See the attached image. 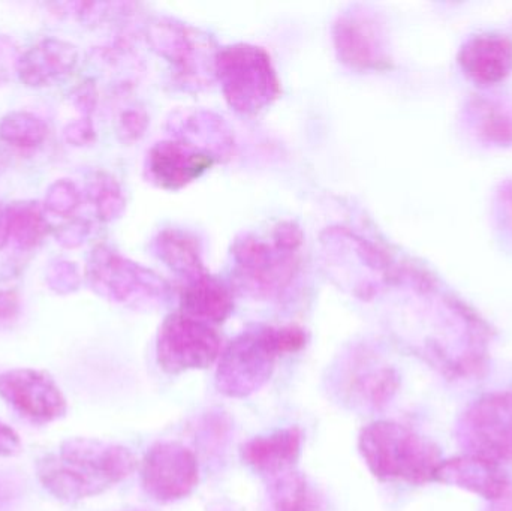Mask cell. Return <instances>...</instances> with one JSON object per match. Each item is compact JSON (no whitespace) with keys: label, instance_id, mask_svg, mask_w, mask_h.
Here are the masks:
<instances>
[{"label":"cell","instance_id":"obj_18","mask_svg":"<svg viewBox=\"0 0 512 511\" xmlns=\"http://www.w3.org/2000/svg\"><path fill=\"white\" fill-rule=\"evenodd\" d=\"M20 315V299L14 291H0V330L11 327Z\"/></svg>","mask_w":512,"mask_h":511},{"label":"cell","instance_id":"obj_8","mask_svg":"<svg viewBox=\"0 0 512 511\" xmlns=\"http://www.w3.org/2000/svg\"><path fill=\"white\" fill-rule=\"evenodd\" d=\"M399 389V372L378 357H352L336 372L337 393L352 408L381 410L393 401Z\"/></svg>","mask_w":512,"mask_h":511},{"label":"cell","instance_id":"obj_23","mask_svg":"<svg viewBox=\"0 0 512 511\" xmlns=\"http://www.w3.org/2000/svg\"><path fill=\"white\" fill-rule=\"evenodd\" d=\"M125 511H146V510H141V509H131V510H125Z\"/></svg>","mask_w":512,"mask_h":511},{"label":"cell","instance_id":"obj_17","mask_svg":"<svg viewBox=\"0 0 512 511\" xmlns=\"http://www.w3.org/2000/svg\"><path fill=\"white\" fill-rule=\"evenodd\" d=\"M78 201H80V197H78L75 186L66 180H59L48 189L47 195H45V209L54 215L65 218L77 209Z\"/></svg>","mask_w":512,"mask_h":511},{"label":"cell","instance_id":"obj_5","mask_svg":"<svg viewBox=\"0 0 512 511\" xmlns=\"http://www.w3.org/2000/svg\"><path fill=\"white\" fill-rule=\"evenodd\" d=\"M221 348V336L210 324L177 314L161 327L156 353L162 371L179 375L210 368L221 357Z\"/></svg>","mask_w":512,"mask_h":511},{"label":"cell","instance_id":"obj_7","mask_svg":"<svg viewBox=\"0 0 512 511\" xmlns=\"http://www.w3.org/2000/svg\"><path fill=\"white\" fill-rule=\"evenodd\" d=\"M0 398L33 423L63 419L68 402L59 384L47 372L20 368L0 374Z\"/></svg>","mask_w":512,"mask_h":511},{"label":"cell","instance_id":"obj_16","mask_svg":"<svg viewBox=\"0 0 512 511\" xmlns=\"http://www.w3.org/2000/svg\"><path fill=\"white\" fill-rule=\"evenodd\" d=\"M5 212L8 216L9 236L14 237L20 248H35L47 233V222L35 204H14Z\"/></svg>","mask_w":512,"mask_h":511},{"label":"cell","instance_id":"obj_20","mask_svg":"<svg viewBox=\"0 0 512 511\" xmlns=\"http://www.w3.org/2000/svg\"><path fill=\"white\" fill-rule=\"evenodd\" d=\"M498 203L501 207L502 218L512 228V180L502 186L498 192Z\"/></svg>","mask_w":512,"mask_h":511},{"label":"cell","instance_id":"obj_10","mask_svg":"<svg viewBox=\"0 0 512 511\" xmlns=\"http://www.w3.org/2000/svg\"><path fill=\"white\" fill-rule=\"evenodd\" d=\"M459 65L474 83L492 86L512 71V38L502 33H481L463 44Z\"/></svg>","mask_w":512,"mask_h":511},{"label":"cell","instance_id":"obj_1","mask_svg":"<svg viewBox=\"0 0 512 511\" xmlns=\"http://www.w3.org/2000/svg\"><path fill=\"white\" fill-rule=\"evenodd\" d=\"M137 467L134 453L120 444L69 438L36 462V477L51 497L74 504L110 491Z\"/></svg>","mask_w":512,"mask_h":511},{"label":"cell","instance_id":"obj_19","mask_svg":"<svg viewBox=\"0 0 512 511\" xmlns=\"http://www.w3.org/2000/svg\"><path fill=\"white\" fill-rule=\"evenodd\" d=\"M21 452V440L17 432L0 420V458H11Z\"/></svg>","mask_w":512,"mask_h":511},{"label":"cell","instance_id":"obj_6","mask_svg":"<svg viewBox=\"0 0 512 511\" xmlns=\"http://www.w3.org/2000/svg\"><path fill=\"white\" fill-rule=\"evenodd\" d=\"M141 486L156 503L170 504L188 498L200 483L197 455L185 444H153L140 465Z\"/></svg>","mask_w":512,"mask_h":511},{"label":"cell","instance_id":"obj_15","mask_svg":"<svg viewBox=\"0 0 512 511\" xmlns=\"http://www.w3.org/2000/svg\"><path fill=\"white\" fill-rule=\"evenodd\" d=\"M48 126L41 117L27 111H15L0 122V140L21 149H32L44 143Z\"/></svg>","mask_w":512,"mask_h":511},{"label":"cell","instance_id":"obj_21","mask_svg":"<svg viewBox=\"0 0 512 511\" xmlns=\"http://www.w3.org/2000/svg\"><path fill=\"white\" fill-rule=\"evenodd\" d=\"M9 239H11V236H9L8 216L3 210V212H0V249L8 243Z\"/></svg>","mask_w":512,"mask_h":511},{"label":"cell","instance_id":"obj_2","mask_svg":"<svg viewBox=\"0 0 512 511\" xmlns=\"http://www.w3.org/2000/svg\"><path fill=\"white\" fill-rule=\"evenodd\" d=\"M358 452L376 479L412 486L435 482L444 461L438 444L393 420H376L361 429Z\"/></svg>","mask_w":512,"mask_h":511},{"label":"cell","instance_id":"obj_22","mask_svg":"<svg viewBox=\"0 0 512 511\" xmlns=\"http://www.w3.org/2000/svg\"><path fill=\"white\" fill-rule=\"evenodd\" d=\"M492 504V509L489 511H512V486L510 492L504 498Z\"/></svg>","mask_w":512,"mask_h":511},{"label":"cell","instance_id":"obj_13","mask_svg":"<svg viewBox=\"0 0 512 511\" xmlns=\"http://www.w3.org/2000/svg\"><path fill=\"white\" fill-rule=\"evenodd\" d=\"M267 482L271 511H324L318 489L295 468Z\"/></svg>","mask_w":512,"mask_h":511},{"label":"cell","instance_id":"obj_12","mask_svg":"<svg viewBox=\"0 0 512 511\" xmlns=\"http://www.w3.org/2000/svg\"><path fill=\"white\" fill-rule=\"evenodd\" d=\"M77 62L75 45L59 38H45L18 57L15 71L26 86L45 87L71 74Z\"/></svg>","mask_w":512,"mask_h":511},{"label":"cell","instance_id":"obj_4","mask_svg":"<svg viewBox=\"0 0 512 511\" xmlns=\"http://www.w3.org/2000/svg\"><path fill=\"white\" fill-rule=\"evenodd\" d=\"M456 437L466 455L498 465L512 462V390L472 402L457 422Z\"/></svg>","mask_w":512,"mask_h":511},{"label":"cell","instance_id":"obj_14","mask_svg":"<svg viewBox=\"0 0 512 511\" xmlns=\"http://www.w3.org/2000/svg\"><path fill=\"white\" fill-rule=\"evenodd\" d=\"M478 134L490 143L512 144V107L481 99L472 107Z\"/></svg>","mask_w":512,"mask_h":511},{"label":"cell","instance_id":"obj_9","mask_svg":"<svg viewBox=\"0 0 512 511\" xmlns=\"http://www.w3.org/2000/svg\"><path fill=\"white\" fill-rule=\"evenodd\" d=\"M435 482L471 492L490 503H496L504 498L512 486L511 479L502 465L472 455L442 461Z\"/></svg>","mask_w":512,"mask_h":511},{"label":"cell","instance_id":"obj_3","mask_svg":"<svg viewBox=\"0 0 512 511\" xmlns=\"http://www.w3.org/2000/svg\"><path fill=\"white\" fill-rule=\"evenodd\" d=\"M304 345L306 335L297 327L243 333L219 357L216 389L228 398H248L268 383L280 357L297 353Z\"/></svg>","mask_w":512,"mask_h":511},{"label":"cell","instance_id":"obj_11","mask_svg":"<svg viewBox=\"0 0 512 511\" xmlns=\"http://www.w3.org/2000/svg\"><path fill=\"white\" fill-rule=\"evenodd\" d=\"M303 432L297 426L252 438L242 446V459L265 479L294 470L301 456Z\"/></svg>","mask_w":512,"mask_h":511}]
</instances>
